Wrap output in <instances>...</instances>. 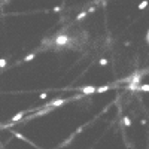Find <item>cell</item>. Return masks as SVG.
Segmentation results:
<instances>
[{
	"label": "cell",
	"mask_w": 149,
	"mask_h": 149,
	"mask_svg": "<svg viewBox=\"0 0 149 149\" xmlns=\"http://www.w3.org/2000/svg\"><path fill=\"white\" fill-rule=\"evenodd\" d=\"M64 103H66V100H64V99H60V100H55V101L49 103V106H54V107H57V106H61V104H64Z\"/></svg>",
	"instance_id": "277c9868"
},
{
	"label": "cell",
	"mask_w": 149,
	"mask_h": 149,
	"mask_svg": "<svg viewBox=\"0 0 149 149\" xmlns=\"http://www.w3.org/2000/svg\"><path fill=\"white\" fill-rule=\"evenodd\" d=\"M24 115H25V112L22 110V112H20V113H16L15 116H12V119H11V121H12V122H18V121H21V118H22Z\"/></svg>",
	"instance_id": "3957f363"
},
{
	"label": "cell",
	"mask_w": 149,
	"mask_h": 149,
	"mask_svg": "<svg viewBox=\"0 0 149 149\" xmlns=\"http://www.w3.org/2000/svg\"><path fill=\"white\" fill-rule=\"evenodd\" d=\"M148 39H149V30H148Z\"/></svg>",
	"instance_id": "9a60e30c"
},
{
	"label": "cell",
	"mask_w": 149,
	"mask_h": 149,
	"mask_svg": "<svg viewBox=\"0 0 149 149\" xmlns=\"http://www.w3.org/2000/svg\"><path fill=\"white\" fill-rule=\"evenodd\" d=\"M109 88H110L109 85H104V86H100V88H97V93H100V94H101V93H106V91H107Z\"/></svg>",
	"instance_id": "8992f818"
},
{
	"label": "cell",
	"mask_w": 149,
	"mask_h": 149,
	"mask_svg": "<svg viewBox=\"0 0 149 149\" xmlns=\"http://www.w3.org/2000/svg\"><path fill=\"white\" fill-rule=\"evenodd\" d=\"M146 6H148V0H143V2H142V3L139 5V9H140V11H143V9H145Z\"/></svg>",
	"instance_id": "52a82bcc"
},
{
	"label": "cell",
	"mask_w": 149,
	"mask_h": 149,
	"mask_svg": "<svg viewBox=\"0 0 149 149\" xmlns=\"http://www.w3.org/2000/svg\"><path fill=\"white\" fill-rule=\"evenodd\" d=\"M139 91H143V93H149V84H143L139 86Z\"/></svg>",
	"instance_id": "5b68a950"
},
{
	"label": "cell",
	"mask_w": 149,
	"mask_h": 149,
	"mask_svg": "<svg viewBox=\"0 0 149 149\" xmlns=\"http://www.w3.org/2000/svg\"><path fill=\"white\" fill-rule=\"evenodd\" d=\"M14 134H15V137H16V139H21V140H25V137H24L22 134H20V133H16V131H14Z\"/></svg>",
	"instance_id": "30bf717a"
},
{
	"label": "cell",
	"mask_w": 149,
	"mask_h": 149,
	"mask_svg": "<svg viewBox=\"0 0 149 149\" xmlns=\"http://www.w3.org/2000/svg\"><path fill=\"white\" fill-rule=\"evenodd\" d=\"M81 91H82L85 95H88V94H94V93H97V88H95V86H93V85H90V86H82Z\"/></svg>",
	"instance_id": "7a4b0ae2"
},
{
	"label": "cell",
	"mask_w": 149,
	"mask_h": 149,
	"mask_svg": "<svg viewBox=\"0 0 149 149\" xmlns=\"http://www.w3.org/2000/svg\"><path fill=\"white\" fill-rule=\"evenodd\" d=\"M107 63H109V61H107L106 58H101V60H100V66H106Z\"/></svg>",
	"instance_id": "4fadbf2b"
},
{
	"label": "cell",
	"mask_w": 149,
	"mask_h": 149,
	"mask_svg": "<svg viewBox=\"0 0 149 149\" xmlns=\"http://www.w3.org/2000/svg\"><path fill=\"white\" fill-rule=\"evenodd\" d=\"M86 14H88V12H81L79 15H78V16H76V21H79V20H82V18H84V16H85Z\"/></svg>",
	"instance_id": "9c48e42d"
},
{
	"label": "cell",
	"mask_w": 149,
	"mask_h": 149,
	"mask_svg": "<svg viewBox=\"0 0 149 149\" xmlns=\"http://www.w3.org/2000/svg\"><path fill=\"white\" fill-rule=\"evenodd\" d=\"M6 66V58H0V69Z\"/></svg>",
	"instance_id": "7c38bea8"
},
{
	"label": "cell",
	"mask_w": 149,
	"mask_h": 149,
	"mask_svg": "<svg viewBox=\"0 0 149 149\" xmlns=\"http://www.w3.org/2000/svg\"><path fill=\"white\" fill-rule=\"evenodd\" d=\"M34 57H36V55H34V54H30V55H27V57L24 58V61H31V60H33Z\"/></svg>",
	"instance_id": "8fae6325"
},
{
	"label": "cell",
	"mask_w": 149,
	"mask_h": 149,
	"mask_svg": "<svg viewBox=\"0 0 149 149\" xmlns=\"http://www.w3.org/2000/svg\"><path fill=\"white\" fill-rule=\"evenodd\" d=\"M67 42H69V36H66V34H61V36H57V37H55V45H58V46L66 45Z\"/></svg>",
	"instance_id": "6da1fadb"
},
{
	"label": "cell",
	"mask_w": 149,
	"mask_h": 149,
	"mask_svg": "<svg viewBox=\"0 0 149 149\" xmlns=\"http://www.w3.org/2000/svg\"><path fill=\"white\" fill-rule=\"evenodd\" d=\"M124 125H125V127H130V125H131V119H130L128 116H124Z\"/></svg>",
	"instance_id": "ba28073f"
},
{
	"label": "cell",
	"mask_w": 149,
	"mask_h": 149,
	"mask_svg": "<svg viewBox=\"0 0 149 149\" xmlns=\"http://www.w3.org/2000/svg\"><path fill=\"white\" fill-rule=\"evenodd\" d=\"M39 97H40V100H45V99L48 97V94H46V93H42V94L39 95Z\"/></svg>",
	"instance_id": "5bb4252c"
}]
</instances>
